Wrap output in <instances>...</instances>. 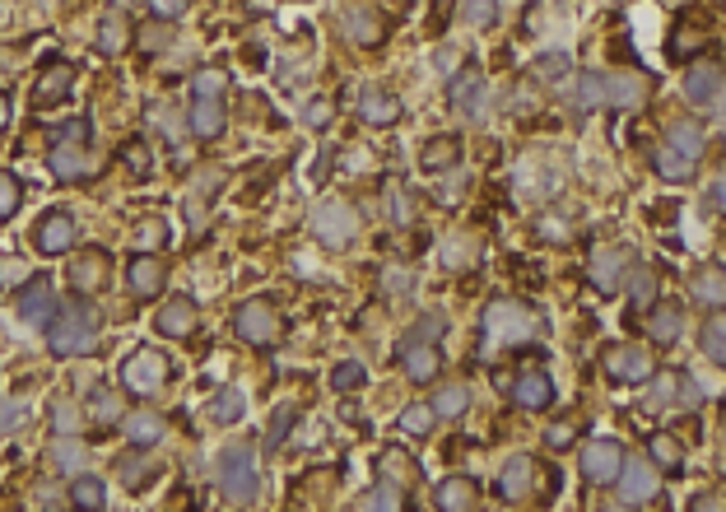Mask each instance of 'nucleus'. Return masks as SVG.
I'll return each mask as SVG.
<instances>
[{"label":"nucleus","mask_w":726,"mask_h":512,"mask_svg":"<svg viewBox=\"0 0 726 512\" xmlns=\"http://www.w3.org/2000/svg\"><path fill=\"white\" fill-rule=\"evenodd\" d=\"M163 415H154V410H135L131 419H126V438H131L135 447H154L163 438Z\"/></svg>","instance_id":"32"},{"label":"nucleus","mask_w":726,"mask_h":512,"mask_svg":"<svg viewBox=\"0 0 726 512\" xmlns=\"http://www.w3.org/2000/svg\"><path fill=\"white\" fill-rule=\"evenodd\" d=\"M126 42H131V19L112 10L108 19L98 24V52H103V56H121V52H126Z\"/></svg>","instance_id":"30"},{"label":"nucleus","mask_w":726,"mask_h":512,"mask_svg":"<svg viewBox=\"0 0 726 512\" xmlns=\"http://www.w3.org/2000/svg\"><path fill=\"white\" fill-rule=\"evenodd\" d=\"M512 401L526 405V410H540V405L554 401V382L545 373H522V378L512 382Z\"/></svg>","instance_id":"28"},{"label":"nucleus","mask_w":726,"mask_h":512,"mask_svg":"<svg viewBox=\"0 0 726 512\" xmlns=\"http://www.w3.org/2000/svg\"><path fill=\"white\" fill-rule=\"evenodd\" d=\"M56 433H75L80 429V410H75V405H56Z\"/></svg>","instance_id":"55"},{"label":"nucleus","mask_w":726,"mask_h":512,"mask_svg":"<svg viewBox=\"0 0 726 512\" xmlns=\"http://www.w3.org/2000/svg\"><path fill=\"white\" fill-rule=\"evenodd\" d=\"M191 89H196V94H219V98H224V89H229V80H224L219 70H201V75L191 80Z\"/></svg>","instance_id":"49"},{"label":"nucleus","mask_w":726,"mask_h":512,"mask_svg":"<svg viewBox=\"0 0 726 512\" xmlns=\"http://www.w3.org/2000/svg\"><path fill=\"white\" fill-rule=\"evenodd\" d=\"M70 499L80 503V508H103V503H108V489H103V480L80 475V480H75V489H70Z\"/></svg>","instance_id":"43"},{"label":"nucleus","mask_w":726,"mask_h":512,"mask_svg":"<svg viewBox=\"0 0 726 512\" xmlns=\"http://www.w3.org/2000/svg\"><path fill=\"white\" fill-rule=\"evenodd\" d=\"M219 489H224V499L229 503H256L261 494V475H256V457L252 447H224L219 452Z\"/></svg>","instance_id":"3"},{"label":"nucleus","mask_w":726,"mask_h":512,"mask_svg":"<svg viewBox=\"0 0 726 512\" xmlns=\"http://www.w3.org/2000/svg\"><path fill=\"white\" fill-rule=\"evenodd\" d=\"M605 373L615 382H647L652 378V364H647L643 350H633V345H615V350L605 354Z\"/></svg>","instance_id":"19"},{"label":"nucleus","mask_w":726,"mask_h":512,"mask_svg":"<svg viewBox=\"0 0 726 512\" xmlns=\"http://www.w3.org/2000/svg\"><path fill=\"white\" fill-rule=\"evenodd\" d=\"M443 331H447V322H443V317H438V312H429V317H424V322H419L415 331H410V336L429 340V336H443Z\"/></svg>","instance_id":"57"},{"label":"nucleus","mask_w":726,"mask_h":512,"mask_svg":"<svg viewBox=\"0 0 726 512\" xmlns=\"http://www.w3.org/2000/svg\"><path fill=\"white\" fill-rule=\"evenodd\" d=\"M294 419H298V415L289 410V405H284V410H275V424H270V447H275V443L284 438V433L294 429Z\"/></svg>","instance_id":"56"},{"label":"nucleus","mask_w":726,"mask_h":512,"mask_svg":"<svg viewBox=\"0 0 726 512\" xmlns=\"http://www.w3.org/2000/svg\"><path fill=\"white\" fill-rule=\"evenodd\" d=\"M312 238H317L326 252H345V247L359 238V215H354L345 201H322L312 210Z\"/></svg>","instance_id":"5"},{"label":"nucleus","mask_w":726,"mask_h":512,"mask_svg":"<svg viewBox=\"0 0 726 512\" xmlns=\"http://www.w3.org/2000/svg\"><path fill=\"white\" fill-rule=\"evenodd\" d=\"M619 466H624V447L615 438H596V443L582 447V475L596 480V485H610L619 475Z\"/></svg>","instance_id":"12"},{"label":"nucleus","mask_w":726,"mask_h":512,"mask_svg":"<svg viewBox=\"0 0 726 512\" xmlns=\"http://www.w3.org/2000/svg\"><path fill=\"white\" fill-rule=\"evenodd\" d=\"M5 126H10V98L0 94V131H5Z\"/></svg>","instance_id":"63"},{"label":"nucleus","mask_w":726,"mask_h":512,"mask_svg":"<svg viewBox=\"0 0 726 512\" xmlns=\"http://www.w3.org/2000/svg\"><path fill=\"white\" fill-rule=\"evenodd\" d=\"M56 289H52V280H33V284H24L19 289V317H24L28 326H47L56 317Z\"/></svg>","instance_id":"13"},{"label":"nucleus","mask_w":726,"mask_h":512,"mask_svg":"<svg viewBox=\"0 0 726 512\" xmlns=\"http://www.w3.org/2000/svg\"><path fill=\"white\" fill-rule=\"evenodd\" d=\"M196 303L191 298H173V303H163L159 308V317H154V326H159V336H168V340H187L191 331H196Z\"/></svg>","instance_id":"18"},{"label":"nucleus","mask_w":726,"mask_h":512,"mask_svg":"<svg viewBox=\"0 0 726 512\" xmlns=\"http://www.w3.org/2000/svg\"><path fill=\"white\" fill-rule=\"evenodd\" d=\"M466 405H471V391L461 387V382H447V387H438V396H433V415L457 419V415H466Z\"/></svg>","instance_id":"33"},{"label":"nucleus","mask_w":726,"mask_h":512,"mask_svg":"<svg viewBox=\"0 0 726 512\" xmlns=\"http://www.w3.org/2000/svg\"><path fill=\"white\" fill-rule=\"evenodd\" d=\"M573 443V424H554L550 429V447H568Z\"/></svg>","instance_id":"61"},{"label":"nucleus","mask_w":726,"mask_h":512,"mask_svg":"<svg viewBox=\"0 0 726 512\" xmlns=\"http://www.w3.org/2000/svg\"><path fill=\"white\" fill-rule=\"evenodd\" d=\"M694 298L708 303V308H726V270L722 266H699L694 270V280H689Z\"/></svg>","instance_id":"27"},{"label":"nucleus","mask_w":726,"mask_h":512,"mask_svg":"<svg viewBox=\"0 0 726 512\" xmlns=\"http://www.w3.org/2000/svg\"><path fill=\"white\" fill-rule=\"evenodd\" d=\"M401 368L410 373V382H433V378H438V368H443V359H438V350H433L429 340L405 336V345H401Z\"/></svg>","instance_id":"16"},{"label":"nucleus","mask_w":726,"mask_h":512,"mask_svg":"<svg viewBox=\"0 0 726 512\" xmlns=\"http://www.w3.org/2000/svg\"><path fill=\"white\" fill-rule=\"evenodd\" d=\"M578 108L582 112L605 108V75H582L578 80Z\"/></svg>","instance_id":"41"},{"label":"nucleus","mask_w":726,"mask_h":512,"mask_svg":"<svg viewBox=\"0 0 726 512\" xmlns=\"http://www.w3.org/2000/svg\"><path fill=\"white\" fill-rule=\"evenodd\" d=\"M359 117L368 126H391L401 117V103L387 94V89H377V84H363L359 89Z\"/></svg>","instance_id":"22"},{"label":"nucleus","mask_w":726,"mask_h":512,"mask_svg":"<svg viewBox=\"0 0 726 512\" xmlns=\"http://www.w3.org/2000/svg\"><path fill=\"white\" fill-rule=\"evenodd\" d=\"M33 243H38V252L47 256H61L75 247V219L66 215V210H52V215H42L38 233H33Z\"/></svg>","instance_id":"15"},{"label":"nucleus","mask_w":726,"mask_h":512,"mask_svg":"<svg viewBox=\"0 0 726 512\" xmlns=\"http://www.w3.org/2000/svg\"><path fill=\"white\" fill-rule=\"evenodd\" d=\"M163 243H168V224H163V219H140V224H135V247H140V252H159Z\"/></svg>","instance_id":"39"},{"label":"nucleus","mask_w":726,"mask_h":512,"mask_svg":"<svg viewBox=\"0 0 726 512\" xmlns=\"http://www.w3.org/2000/svg\"><path fill=\"white\" fill-rule=\"evenodd\" d=\"M671 391H675V382H671V378L652 382V405H666V401H671Z\"/></svg>","instance_id":"60"},{"label":"nucleus","mask_w":726,"mask_h":512,"mask_svg":"<svg viewBox=\"0 0 726 512\" xmlns=\"http://www.w3.org/2000/svg\"><path fill=\"white\" fill-rule=\"evenodd\" d=\"M47 345L56 359H84L98 350V308L94 303H66L56 308V317L47 322Z\"/></svg>","instance_id":"1"},{"label":"nucleus","mask_w":726,"mask_h":512,"mask_svg":"<svg viewBox=\"0 0 726 512\" xmlns=\"http://www.w3.org/2000/svg\"><path fill=\"white\" fill-rule=\"evenodd\" d=\"M387 215H391L396 229H410V224H415V201H410V191H391Z\"/></svg>","instance_id":"46"},{"label":"nucleus","mask_w":726,"mask_h":512,"mask_svg":"<svg viewBox=\"0 0 726 512\" xmlns=\"http://www.w3.org/2000/svg\"><path fill=\"white\" fill-rule=\"evenodd\" d=\"M303 122H308V126H326V122H331V103H322V98H317V103H308Z\"/></svg>","instance_id":"58"},{"label":"nucleus","mask_w":726,"mask_h":512,"mask_svg":"<svg viewBox=\"0 0 726 512\" xmlns=\"http://www.w3.org/2000/svg\"><path fill=\"white\" fill-rule=\"evenodd\" d=\"M531 336H536V317L522 303H508V298L489 303V312H484V350H494V345H526Z\"/></svg>","instance_id":"4"},{"label":"nucleus","mask_w":726,"mask_h":512,"mask_svg":"<svg viewBox=\"0 0 726 512\" xmlns=\"http://www.w3.org/2000/svg\"><path fill=\"white\" fill-rule=\"evenodd\" d=\"M19 201H24V182L14 173H0V224L19 210Z\"/></svg>","instance_id":"44"},{"label":"nucleus","mask_w":726,"mask_h":512,"mask_svg":"<svg viewBox=\"0 0 726 512\" xmlns=\"http://www.w3.org/2000/svg\"><path fill=\"white\" fill-rule=\"evenodd\" d=\"M149 10H154V19L173 24V19H182V14H187V0H149Z\"/></svg>","instance_id":"52"},{"label":"nucleus","mask_w":726,"mask_h":512,"mask_svg":"<svg viewBox=\"0 0 726 512\" xmlns=\"http://www.w3.org/2000/svg\"><path fill=\"white\" fill-rule=\"evenodd\" d=\"M424 168H429V173H447V168H452V163H457V140H452V135H438V140H429V145H424Z\"/></svg>","instance_id":"35"},{"label":"nucleus","mask_w":726,"mask_h":512,"mask_svg":"<svg viewBox=\"0 0 726 512\" xmlns=\"http://www.w3.org/2000/svg\"><path fill=\"white\" fill-rule=\"evenodd\" d=\"M363 378H368V373H363L359 359H345V364H336V373H331V387H336V391H354V387H363Z\"/></svg>","instance_id":"48"},{"label":"nucleus","mask_w":726,"mask_h":512,"mask_svg":"<svg viewBox=\"0 0 726 512\" xmlns=\"http://www.w3.org/2000/svg\"><path fill=\"white\" fill-rule=\"evenodd\" d=\"M401 429L415 433V438H424V433L433 429V405H405V410H401Z\"/></svg>","instance_id":"45"},{"label":"nucleus","mask_w":726,"mask_h":512,"mask_svg":"<svg viewBox=\"0 0 726 512\" xmlns=\"http://www.w3.org/2000/svg\"><path fill=\"white\" fill-rule=\"evenodd\" d=\"M84 140H56L52 145V154H47V163H52V173L61 177V182H80L84 177V168H89V163H84Z\"/></svg>","instance_id":"24"},{"label":"nucleus","mask_w":726,"mask_h":512,"mask_svg":"<svg viewBox=\"0 0 726 512\" xmlns=\"http://www.w3.org/2000/svg\"><path fill=\"white\" fill-rule=\"evenodd\" d=\"M647 331H652V340H661V345H675V340H680V331H685V308H680V303H671V298H661L657 308H652Z\"/></svg>","instance_id":"25"},{"label":"nucleus","mask_w":726,"mask_h":512,"mask_svg":"<svg viewBox=\"0 0 726 512\" xmlns=\"http://www.w3.org/2000/svg\"><path fill=\"white\" fill-rule=\"evenodd\" d=\"M605 103L610 108H638L643 103V80L638 75H605Z\"/></svg>","instance_id":"29"},{"label":"nucleus","mask_w":726,"mask_h":512,"mask_svg":"<svg viewBox=\"0 0 726 512\" xmlns=\"http://www.w3.org/2000/svg\"><path fill=\"white\" fill-rule=\"evenodd\" d=\"M410 289H415V275H410V270H387V294L391 298H405Z\"/></svg>","instance_id":"54"},{"label":"nucleus","mask_w":726,"mask_h":512,"mask_svg":"<svg viewBox=\"0 0 726 512\" xmlns=\"http://www.w3.org/2000/svg\"><path fill=\"white\" fill-rule=\"evenodd\" d=\"M242 410H247V401H242L238 387H224L210 396V419H215V424H238Z\"/></svg>","instance_id":"34"},{"label":"nucleus","mask_w":726,"mask_h":512,"mask_svg":"<svg viewBox=\"0 0 726 512\" xmlns=\"http://www.w3.org/2000/svg\"><path fill=\"white\" fill-rule=\"evenodd\" d=\"M368 508H401V494H396V485L387 475L377 480V494H368Z\"/></svg>","instance_id":"50"},{"label":"nucleus","mask_w":726,"mask_h":512,"mask_svg":"<svg viewBox=\"0 0 726 512\" xmlns=\"http://www.w3.org/2000/svg\"><path fill=\"white\" fill-rule=\"evenodd\" d=\"M108 252H80L75 256V266H70V284L80 289V294H94L108 284Z\"/></svg>","instance_id":"23"},{"label":"nucleus","mask_w":726,"mask_h":512,"mask_svg":"<svg viewBox=\"0 0 726 512\" xmlns=\"http://www.w3.org/2000/svg\"><path fill=\"white\" fill-rule=\"evenodd\" d=\"M80 461H84L80 438H56L52 443V466L56 471H80Z\"/></svg>","instance_id":"40"},{"label":"nucleus","mask_w":726,"mask_h":512,"mask_svg":"<svg viewBox=\"0 0 726 512\" xmlns=\"http://www.w3.org/2000/svg\"><path fill=\"white\" fill-rule=\"evenodd\" d=\"M340 33H345V42H354V47H377V42L387 38V24H382V14H377L373 5L345 0V5H340Z\"/></svg>","instance_id":"8"},{"label":"nucleus","mask_w":726,"mask_h":512,"mask_svg":"<svg viewBox=\"0 0 726 512\" xmlns=\"http://www.w3.org/2000/svg\"><path fill=\"white\" fill-rule=\"evenodd\" d=\"M629 270H633V252H629V247H596L592 266H587V280H592L596 294H615L619 284L629 280Z\"/></svg>","instance_id":"9"},{"label":"nucleus","mask_w":726,"mask_h":512,"mask_svg":"<svg viewBox=\"0 0 726 512\" xmlns=\"http://www.w3.org/2000/svg\"><path fill=\"white\" fill-rule=\"evenodd\" d=\"M224 126H229L224 98L219 94H196V103H191V135H196V140H219Z\"/></svg>","instance_id":"14"},{"label":"nucleus","mask_w":726,"mask_h":512,"mask_svg":"<svg viewBox=\"0 0 726 512\" xmlns=\"http://www.w3.org/2000/svg\"><path fill=\"white\" fill-rule=\"evenodd\" d=\"M438 508H443V512H466V508H475V480H466V475H452V480H443V485H438Z\"/></svg>","instance_id":"31"},{"label":"nucleus","mask_w":726,"mask_h":512,"mask_svg":"<svg viewBox=\"0 0 726 512\" xmlns=\"http://www.w3.org/2000/svg\"><path fill=\"white\" fill-rule=\"evenodd\" d=\"M615 480H619V503H624V508L652 503V499H657V489H661L657 471H652L647 461H638V457H624V466H619Z\"/></svg>","instance_id":"10"},{"label":"nucleus","mask_w":726,"mask_h":512,"mask_svg":"<svg viewBox=\"0 0 726 512\" xmlns=\"http://www.w3.org/2000/svg\"><path fill=\"white\" fill-rule=\"evenodd\" d=\"M94 415L103 419V424H112V419L121 415V405H117V396H112V391H94Z\"/></svg>","instance_id":"53"},{"label":"nucleus","mask_w":726,"mask_h":512,"mask_svg":"<svg viewBox=\"0 0 726 512\" xmlns=\"http://www.w3.org/2000/svg\"><path fill=\"white\" fill-rule=\"evenodd\" d=\"M722 66L717 61H699V66H689L685 75V98L689 103H699V108H708L717 94H722Z\"/></svg>","instance_id":"20"},{"label":"nucleus","mask_w":726,"mask_h":512,"mask_svg":"<svg viewBox=\"0 0 726 512\" xmlns=\"http://www.w3.org/2000/svg\"><path fill=\"white\" fill-rule=\"evenodd\" d=\"M699 159H703V131L699 122H675L661 140V149L652 154V168H657L666 182H689L699 173Z\"/></svg>","instance_id":"2"},{"label":"nucleus","mask_w":726,"mask_h":512,"mask_svg":"<svg viewBox=\"0 0 726 512\" xmlns=\"http://www.w3.org/2000/svg\"><path fill=\"white\" fill-rule=\"evenodd\" d=\"M531 75H536L540 84H559L568 75V56L564 52H545L536 66H531Z\"/></svg>","instance_id":"42"},{"label":"nucleus","mask_w":726,"mask_h":512,"mask_svg":"<svg viewBox=\"0 0 726 512\" xmlns=\"http://www.w3.org/2000/svg\"><path fill=\"white\" fill-rule=\"evenodd\" d=\"M694 508H726V499H713V494H708V499H694Z\"/></svg>","instance_id":"64"},{"label":"nucleus","mask_w":726,"mask_h":512,"mask_svg":"<svg viewBox=\"0 0 726 512\" xmlns=\"http://www.w3.org/2000/svg\"><path fill=\"white\" fill-rule=\"evenodd\" d=\"M70 84H75V70L70 66H47L38 89H33V103H38V108H56V103L70 94Z\"/></svg>","instance_id":"26"},{"label":"nucleus","mask_w":726,"mask_h":512,"mask_svg":"<svg viewBox=\"0 0 726 512\" xmlns=\"http://www.w3.org/2000/svg\"><path fill=\"white\" fill-rule=\"evenodd\" d=\"M126 168H135V173H149V168H154L145 140H131V145H126Z\"/></svg>","instance_id":"51"},{"label":"nucleus","mask_w":726,"mask_h":512,"mask_svg":"<svg viewBox=\"0 0 726 512\" xmlns=\"http://www.w3.org/2000/svg\"><path fill=\"white\" fill-rule=\"evenodd\" d=\"M703 354H708L713 364L726 368V312H717L713 322L703 326Z\"/></svg>","instance_id":"37"},{"label":"nucleus","mask_w":726,"mask_h":512,"mask_svg":"<svg viewBox=\"0 0 726 512\" xmlns=\"http://www.w3.org/2000/svg\"><path fill=\"white\" fill-rule=\"evenodd\" d=\"M233 331L238 340H247L252 350H270L280 340V312L270 308L266 298H247L238 312H233Z\"/></svg>","instance_id":"6"},{"label":"nucleus","mask_w":726,"mask_h":512,"mask_svg":"<svg viewBox=\"0 0 726 512\" xmlns=\"http://www.w3.org/2000/svg\"><path fill=\"white\" fill-rule=\"evenodd\" d=\"M121 387L131 391V396H140V401L159 396V391L168 387V359H163L159 350H135L131 359L121 364Z\"/></svg>","instance_id":"7"},{"label":"nucleus","mask_w":726,"mask_h":512,"mask_svg":"<svg viewBox=\"0 0 726 512\" xmlns=\"http://www.w3.org/2000/svg\"><path fill=\"white\" fill-rule=\"evenodd\" d=\"M121 475H126V480L135 485V475H154V466H149V461H145V466H135V461H126V466H121Z\"/></svg>","instance_id":"62"},{"label":"nucleus","mask_w":726,"mask_h":512,"mask_svg":"<svg viewBox=\"0 0 726 512\" xmlns=\"http://www.w3.org/2000/svg\"><path fill=\"white\" fill-rule=\"evenodd\" d=\"M461 19H466L471 28H489V24H498V5L494 0H466Z\"/></svg>","instance_id":"47"},{"label":"nucleus","mask_w":726,"mask_h":512,"mask_svg":"<svg viewBox=\"0 0 726 512\" xmlns=\"http://www.w3.org/2000/svg\"><path fill=\"white\" fill-rule=\"evenodd\" d=\"M629 294H633V308H652V303H657V275H652V266L633 270Z\"/></svg>","instance_id":"38"},{"label":"nucleus","mask_w":726,"mask_h":512,"mask_svg":"<svg viewBox=\"0 0 726 512\" xmlns=\"http://www.w3.org/2000/svg\"><path fill=\"white\" fill-rule=\"evenodd\" d=\"M647 452H652V461H657L661 471H680V461H685V447L675 443L671 433H657V438L647 443Z\"/></svg>","instance_id":"36"},{"label":"nucleus","mask_w":726,"mask_h":512,"mask_svg":"<svg viewBox=\"0 0 726 512\" xmlns=\"http://www.w3.org/2000/svg\"><path fill=\"white\" fill-rule=\"evenodd\" d=\"M531 480H536V466H531V457L517 452V457L503 461V471H498V499H508V503L526 499V494H531Z\"/></svg>","instance_id":"21"},{"label":"nucleus","mask_w":726,"mask_h":512,"mask_svg":"<svg viewBox=\"0 0 726 512\" xmlns=\"http://www.w3.org/2000/svg\"><path fill=\"white\" fill-rule=\"evenodd\" d=\"M447 103L457 108V117H466V122H475L484 108V75L475 66L457 70L452 80H447Z\"/></svg>","instance_id":"11"},{"label":"nucleus","mask_w":726,"mask_h":512,"mask_svg":"<svg viewBox=\"0 0 726 512\" xmlns=\"http://www.w3.org/2000/svg\"><path fill=\"white\" fill-rule=\"evenodd\" d=\"M126 280H131L135 298H159L163 294V280H168V270L154 252H135L131 270H126Z\"/></svg>","instance_id":"17"},{"label":"nucleus","mask_w":726,"mask_h":512,"mask_svg":"<svg viewBox=\"0 0 726 512\" xmlns=\"http://www.w3.org/2000/svg\"><path fill=\"white\" fill-rule=\"evenodd\" d=\"M24 415V401H0V429H14Z\"/></svg>","instance_id":"59"}]
</instances>
